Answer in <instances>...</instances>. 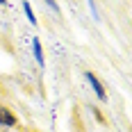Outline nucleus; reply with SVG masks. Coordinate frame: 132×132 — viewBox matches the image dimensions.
Segmentation results:
<instances>
[{"instance_id":"obj_1","label":"nucleus","mask_w":132,"mask_h":132,"mask_svg":"<svg viewBox=\"0 0 132 132\" xmlns=\"http://www.w3.org/2000/svg\"><path fill=\"white\" fill-rule=\"evenodd\" d=\"M87 80H89V84L93 87V91H96V96H98L100 100H105V98H107V93H105V89H103V84L98 82V78H96L93 73H87Z\"/></svg>"},{"instance_id":"obj_5","label":"nucleus","mask_w":132,"mask_h":132,"mask_svg":"<svg viewBox=\"0 0 132 132\" xmlns=\"http://www.w3.org/2000/svg\"><path fill=\"white\" fill-rule=\"evenodd\" d=\"M89 7H91V14H93V18H98V9H96V5H93V0H89Z\"/></svg>"},{"instance_id":"obj_6","label":"nucleus","mask_w":132,"mask_h":132,"mask_svg":"<svg viewBox=\"0 0 132 132\" xmlns=\"http://www.w3.org/2000/svg\"><path fill=\"white\" fill-rule=\"evenodd\" d=\"M0 5H5V0H0Z\"/></svg>"},{"instance_id":"obj_4","label":"nucleus","mask_w":132,"mask_h":132,"mask_svg":"<svg viewBox=\"0 0 132 132\" xmlns=\"http://www.w3.org/2000/svg\"><path fill=\"white\" fill-rule=\"evenodd\" d=\"M23 9H25V16L27 18H30V23H32V25H34V23H37V18H34V12H32V7H30V2H23Z\"/></svg>"},{"instance_id":"obj_3","label":"nucleus","mask_w":132,"mask_h":132,"mask_svg":"<svg viewBox=\"0 0 132 132\" xmlns=\"http://www.w3.org/2000/svg\"><path fill=\"white\" fill-rule=\"evenodd\" d=\"M32 50H34V57H37V62H39V64L43 66V50H41L39 39H34V41H32Z\"/></svg>"},{"instance_id":"obj_2","label":"nucleus","mask_w":132,"mask_h":132,"mask_svg":"<svg viewBox=\"0 0 132 132\" xmlns=\"http://www.w3.org/2000/svg\"><path fill=\"white\" fill-rule=\"evenodd\" d=\"M0 125H16L14 114L7 109V107H2V105H0Z\"/></svg>"}]
</instances>
